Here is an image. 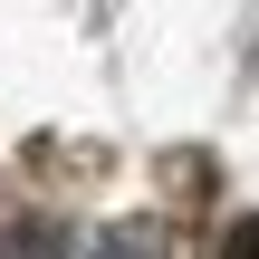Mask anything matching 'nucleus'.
Instances as JSON below:
<instances>
[{"mask_svg": "<svg viewBox=\"0 0 259 259\" xmlns=\"http://www.w3.org/2000/svg\"><path fill=\"white\" fill-rule=\"evenodd\" d=\"M221 259H259V211H240V221L221 231Z\"/></svg>", "mask_w": 259, "mask_h": 259, "instance_id": "obj_1", "label": "nucleus"}]
</instances>
